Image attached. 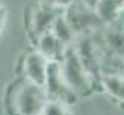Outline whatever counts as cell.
Returning <instances> with one entry per match:
<instances>
[{"instance_id":"cell-1","label":"cell","mask_w":124,"mask_h":115,"mask_svg":"<svg viewBox=\"0 0 124 115\" xmlns=\"http://www.w3.org/2000/svg\"><path fill=\"white\" fill-rule=\"evenodd\" d=\"M47 100L43 86L17 77L6 86L3 104L8 115H41Z\"/></svg>"},{"instance_id":"cell-2","label":"cell","mask_w":124,"mask_h":115,"mask_svg":"<svg viewBox=\"0 0 124 115\" xmlns=\"http://www.w3.org/2000/svg\"><path fill=\"white\" fill-rule=\"evenodd\" d=\"M60 65H61V72H63L66 84L69 86L70 90L77 97L89 95L93 90L97 80L86 71L78 54L74 49V46H69L64 51V55L60 60Z\"/></svg>"},{"instance_id":"cell-3","label":"cell","mask_w":124,"mask_h":115,"mask_svg":"<svg viewBox=\"0 0 124 115\" xmlns=\"http://www.w3.org/2000/svg\"><path fill=\"white\" fill-rule=\"evenodd\" d=\"M64 9L54 8L45 3L29 5L23 11V23L28 31V37L32 43L37 41V38L43 35L45 32H49L55 18L63 12Z\"/></svg>"},{"instance_id":"cell-4","label":"cell","mask_w":124,"mask_h":115,"mask_svg":"<svg viewBox=\"0 0 124 115\" xmlns=\"http://www.w3.org/2000/svg\"><path fill=\"white\" fill-rule=\"evenodd\" d=\"M43 88L46 90V95L49 100H57L64 104H72L77 101V95H75L70 88L66 84L63 72H61V65L60 61H49L46 69V78Z\"/></svg>"},{"instance_id":"cell-5","label":"cell","mask_w":124,"mask_h":115,"mask_svg":"<svg viewBox=\"0 0 124 115\" xmlns=\"http://www.w3.org/2000/svg\"><path fill=\"white\" fill-rule=\"evenodd\" d=\"M64 18L70 25L75 35L84 34L86 31L97 28L100 25V22H103L98 17V14L95 12V9L86 6L80 0H75L68 8H64Z\"/></svg>"},{"instance_id":"cell-6","label":"cell","mask_w":124,"mask_h":115,"mask_svg":"<svg viewBox=\"0 0 124 115\" xmlns=\"http://www.w3.org/2000/svg\"><path fill=\"white\" fill-rule=\"evenodd\" d=\"M49 60H46L39 51L31 49L20 55L17 61V75L43 86L46 78V69Z\"/></svg>"},{"instance_id":"cell-7","label":"cell","mask_w":124,"mask_h":115,"mask_svg":"<svg viewBox=\"0 0 124 115\" xmlns=\"http://www.w3.org/2000/svg\"><path fill=\"white\" fill-rule=\"evenodd\" d=\"M69 48V46H68ZM58 38H57L52 32H45L43 35L37 38L34 43V49L39 51L40 54L49 61H60L64 55V51L68 49Z\"/></svg>"},{"instance_id":"cell-8","label":"cell","mask_w":124,"mask_h":115,"mask_svg":"<svg viewBox=\"0 0 124 115\" xmlns=\"http://www.w3.org/2000/svg\"><path fill=\"white\" fill-rule=\"evenodd\" d=\"M100 84L112 98L124 103V75L120 72H104Z\"/></svg>"},{"instance_id":"cell-9","label":"cell","mask_w":124,"mask_h":115,"mask_svg":"<svg viewBox=\"0 0 124 115\" xmlns=\"http://www.w3.org/2000/svg\"><path fill=\"white\" fill-rule=\"evenodd\" d=\"M51 32L58 38V40L63 43L66 48L72 46L75 37H77V35H75V32L72 31V28H70V25L68 23V20L64 18V11L55 18L54 25H52V28H51Z\"/></svg>"},{"instance_id":"cell-10","label":"cell","mask_w":124,"mask_h":115,"mask_svg":"<svg viewBox=\"0 0 124 115\" xmlns=\"http://www.w3.org/2000/svg\"><path fill=\"white\" fill-rule=\"evenodd\" d=\"M104 46L110 55L124 60V31L123 29H112L104 37Z\"/></svg>"},{"instance_id":"cell-11","label":"cell","mask_w":124,"mask_h":115,"mask_svg":"<svg viewBox=\"0 0 124 115\" xmlns=\"http://www.w3.org/2000/svg\"><path fill=\"white\" fill-rule=\"evenodd\" d=\"M124 8V0H100L95 12L103 22H112Z\"/></svg>"},{"instance_id":"cell-12","label":"cell","mask_w":124,"mask_h":115,"mask_svg":"<svg viewBox=\"0 0 124 115\" xmlns=\"http://www.w3.org/2000/svg\"><path fill=\"white\" fill-rule=\"evenodd\" d=\"M41 115H69L68 104L57 101V100H47Z\"/></svg>"},{"instance_id":"cell-13","label":"cell","mask_w":124,"mask_h":115,"mask_svg":"<svg viewBox=\"0 0 124 115\" xmlns=\"http://www.w3.org/2000/svg\"><path fill=\"white\" fill-rule=\"evenodd\" d=\"M75 0H41V3L45 5H49V6H54V8H60V9H64L68 8L70 3H74Z\"/></svg>"},{"instance_id":"cell-14","label":"cell","mask_w":124,"mask_h":115,"mask_svg":"<svg viewBox=\"0 0 124 115\" xmlns=\"http://www.w3.org/2000/svg\"><path fill=\"white\" fill-rule=\"evenodd\" d=\"M5 22H6V9H5L3 3L0 2V34H2V31L5 28Z\"/></svg>"},{"instance_id":"cell-15","label":"cell","mask_w":124,"mask_h":115,"mask_svg":"<svg viewBox=\"0 0 124 115\" xmlns=\"http://www.w3.org/2000/svg\"><path fill=\"white\" fill-rule=\"evenodd\" d=\"M81 3H84L86 6H89V8H92V9H95V6L98 5V2L100 0H80Z\"/></svg>"}]
</instances>
